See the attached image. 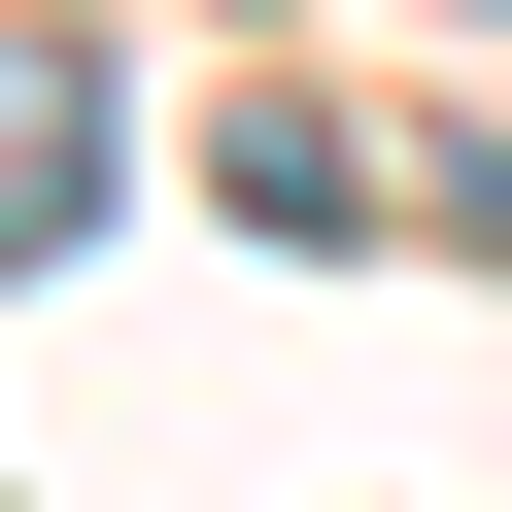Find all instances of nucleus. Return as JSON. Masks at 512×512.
I'll return each instance as SVG.
<instances>
[{
  "label": "nucleus",
  "mask_w": 512,
  "mask_h": 512,
  "mask_svg": "<svg viewBox=\"0 0 512 512\" xmlns=\"http://www.w3.org/2000/svg\"><path fill=\"white\" fill-rule=\"evenodd\" d=\"M410 205L478 239V274H512V103H478V137H410Z\"/></svg>",
  "instance_id": "obj_3"
},
{
  "label": "nucleus",
  "mask_w": 512,
  "mask_h": 512,
  "mask_svg": "<svg viewBox=\"0 0 512 512\" xmlns=\"http://www.w3.org/2000/svg\"><path fill=\"white\" fill-rule=\"evenodd\" d=\"M205 205H239V239H376V137H342V103H239Z\"/></svg>",
  "instance_id": "obj_2"
},
{
  "label": "nucleus",
  "mask_w": 512,
  "mask_h": 512,
  "mask_svg": "<svg viewBox=\"0 0 512 512\" xmlns=\"http://www.w3.org/2000/svg\"><path fill=\"white\" fill-rule=\"evenodd\" d=\"M69 205H103V69L35 35V0H0V274H35V239H69Z\"/></svg>",
  "instance_id": "obj_1"
}]
</instances>
